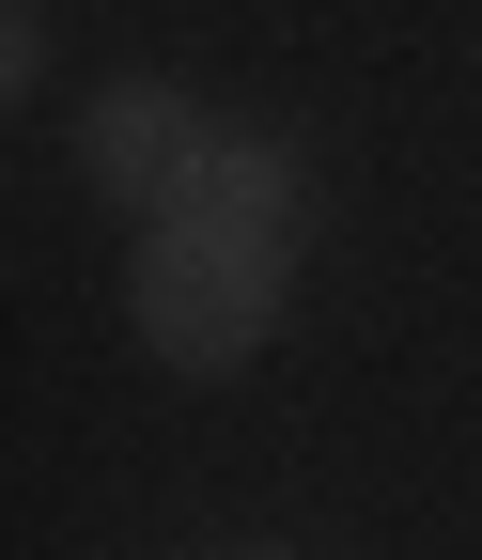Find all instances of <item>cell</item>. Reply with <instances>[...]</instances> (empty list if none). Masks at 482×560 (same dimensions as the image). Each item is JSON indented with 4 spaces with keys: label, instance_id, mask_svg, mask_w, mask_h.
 <instances>
[{
    "label": "cell",
    "instance_id": "1",
    "mask_svg": "<svg viewBox=\"0 0 482 560\" xmlns=\"http://www.w3.org/2000/svg\"><path fill=\"white\" fill-rule=\"evenodd\" d=\"M281 265H296V219H264V202H172L141 234V280H125V312L172 374H234L264 327H281Z\"/></svg>",
    "mask_w": 482,
    "mask_h": 560
},
{
    "label": "cell",
    "instance_id": "2",
    "mask_svg": "<svg viewBox=\"0 0 482 560\" xmlns=\"http://www.w3.org/2000/svg\"><path fill=\"white\" fill-rule=\"evenodd\" d=\"M79 172L109 187V202H202V172H219V125H202V94H172V79H109L94 109H79Z\"/></svg>",
    "mask_w": 482,
    "mask_h": 560
}]
</instances>
